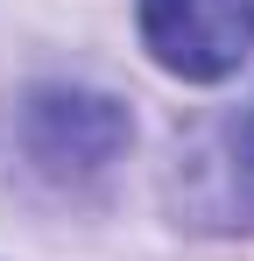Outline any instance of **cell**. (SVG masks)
<instances>
[{"mask_svg": "<svg viewBox=\"0 0 254 261\" xmlns=\"http://www.w3.org/2000/svg\"><path fill=\"white\" fill-rule=\"evenodd\" d=\"M141 43L184 85H219L254 43V0H134Z\"/></svg>", "mask_w": 254, "mask_h": 261, "instance_id": "cell-2", "label": "cell"}, {"mask_svg": "<svg viewBox=\"0 0 254 261\" xmlns=\"http://www.w3.org/2000/svg\"><path fill=\"white\" fill-rule=\"evenodd\" d=\"M14 141L29 155V170L42 184H92L127 155L134 120L113 92H85V85H36L14 113Z\"/></svg>", "mask_w": 254, "mask_h": 261, "instance_id": "cell-1", "label": "cell"}, {"mask_svg": "<svg viewBox=\"0 0 254 261\" xmlns=\"http://www.w3.org/2000/svg\"><path fill=\"white\" fill-rule=\"evenodd\" d=\"M191 205L212 226H247L254 219V113L219 120V127L191 148Z\"/></svg>", "mask_w": 254, "mask_h": 261, "instance_id": "cell-3", "label": "cell"}]
</instances>
